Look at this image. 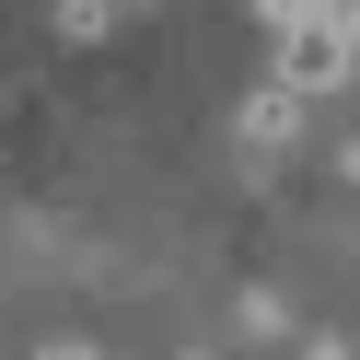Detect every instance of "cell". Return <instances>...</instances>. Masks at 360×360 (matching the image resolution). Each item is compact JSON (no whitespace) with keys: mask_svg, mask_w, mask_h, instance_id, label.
Returning a JSON list of instances; mask_svg holds the SVG:
<instances>
[{"mask_svg":"<svg viewBox=\"0 0 360 360\" xmlns=\"http://www.w3.org/2000/svg\"><path fill=\"white\" fill-rule=\"evenodd\" d=\"M360 70V12H337V0H314V12H302V24H279V82H290V94H337V82H349Z\"/></svg>","mask_w":360,"mask_h":360,"instance_id":"obj_1","label":"cell"},{"mask_svg":"<svg viewBox=\"0 0 360 360\" xmlns=\"http://www.w3.org/2000/svg\"><path fill=\"white\" fill-rule=\"evenodd\" d=\"M58 35H70V47H82V35H105V0H58Z\"/></svg>","mask_w":360,"mask_h":360,"instance_id":"obj_3","label":"cell"},{"mask_svg":"<svg viewBox=\"0 0 360 360\" xmlns=\"http://www.w3.org/2000/svg\"><path fill=\"white\" fill-rule=\"evenodd\" d=\"M349 186H360V140H349Z\"/></svg>","mask_w":360,"mask_h":360,"instance_id":"obj_5","label":"cell"},{"mask_svg":"<svg viewBox=\"0 0 360 360\" xmlns=\"http://www.w3.org/2000/svg\"><path fill=\"white\" fill-rule=\"evenodd\" d=\"M47 360H94V349H82V337H70V349H47Z\"/></svg>","mask_w":360,"mask_h":360,"instance_id":"obj_4","label":"cell"},{"mask_svg":"<svg viewBox=\"0 0 360 360\" xmlns=\"http://www.w3.org/2000/svg\"><path fill=\"white\" fill-rule=\"evenodd\" d=\"M290 128H302V94H290V82H267V94L244 105V140H256V151H279Z\"/></svg>","mask_w":360,"mask_h":360,"instance_id":"obj_2","label":"cell"}]
</instances>
